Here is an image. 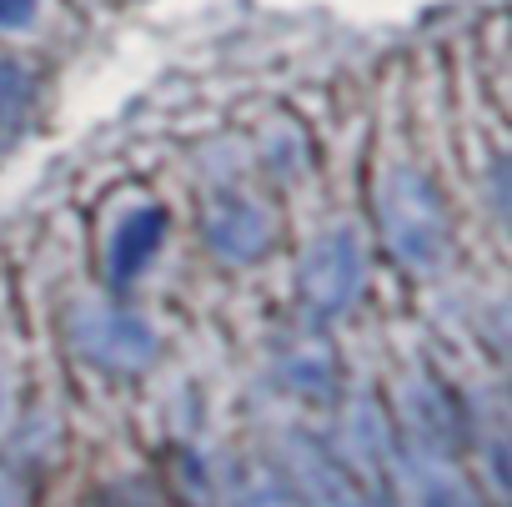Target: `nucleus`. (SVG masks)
I'll list each match as a JSON object with an SVG mask.
<instances>
[{"instance_id": "2", "label": "nucleus", "mask_w": 512, "mask_h": 507, "mask_svg": "<svg viewBox=\"0 0 512 507\" xmlns=\"http://www.w3.org/2000/svg\"><path fill=\"white\" fill-rule=\"evenodd\" d=\"M297 287H302V302H307L312 317H347L362 302V292H367V251H362V236L352 226L322 231L307 246V257H302Z\"/></svg>"}, {"instance_id": "6", "label": "nucleus", "mask_w": 512, "mask_h": 507, "mask_svg": "<svg viewBox=\"0 0 512 507\" xmlns=\"http://www.w3.org/2000/svg\"><path fill=\"white\" fill-rule=\"evenodd\" d=\"M161 236H166V216L161 206H136L131 216H121V226L111 231V251H106V267L116 282H136L151 257L161 251Z\"/></svg>"}, {"instance_id": "8", "label": "nucleus", "mask_w": 512, "mask_h": 507, "mask_svg": "<svg viewBox=\"0 0 512 507\" xmlns=\"http://www.w3.org/2000/svg\"><path fill=\"white\" fill-rule=\"evenodd\" d=\"M41 16V0H0V31H31Z\"/></svg>"}, {"instance_id": "3", "label": "nucleus", "mask_w": 512, "mask_h": 507, "mask_svg": "<svg viewBox=\"0 0 512 507\" xmlns=\"http://www.w3.org/2000/svg\"><path fill=\"white\" fill-rule=\"evenodd\" d=\"M66 332H71V347L91 367H101V372H141V367L156 362V332H151V322H141L126 307L81 302L71 312Z\"/></svg>"}, {"instance_id": "5", "label": "nucleus", "mask_w": 512, "mask_h": 507, "mask_svg": "<svg viewBox=\"0 0 512 507\" xmlns=\"http://www.w3.org/2000/svg\"><path fill=\"white\" fill-rule=\"evenodd\" d=\"M206 241L221 262H256L272 246V216L251 196H221L206 211Z\"/></svg>"}, {"instance_id": "9", "label": "nucleus", "mask_w": 512, "mask_h": 507, "mask_svg": "<svg viewBox=\"0 0 512 507\" xmlns=\"http://www.w3.org/2000/svg\"><path fill=\"white\" fill-rule=\"evenodd\" d=\"M11 412V382H6V367H0V422H6Z\"/></svg>"}, {"instance_id": "7", "label": "nucleus", "mask_w": 512, "mask_h": 507, "mask_svg": "<svg viewBox=\"0 0 512 507\" xmlns=\"http://www.w3.org/2000/svg\"><path fill=\"white\" fill-rule=\"evenodd\" d=\"M236 507H292V492L282 482V472L272 467H246L236 482Z\"/></svg>"}, {"instance_id": "4", "label": "nucleus", "mask_w": 512, "mask_h": 507, "mask_svg": "<svg viewBox=\"0 0 512 507\" xmlns=\"http://www.w3.org/2000/svg\"><path fill=\"white\" fill-rule=\"evenodd\" d=\"M282 482L292 492V507H367V497L347 477V467L317 442H292Z\"/></svg>"}, {"instance_id": "1", "label": "nucleus", "mask_w": 512, "mask_h": 507, "mask_svg": "<svg viewBox=\"0 0 512 507\" xmlns=\"http://www.w3.org/2000/svg\"><path fill=\"white\" fill-rule=\"evenodd\" d=\"M377 226L407 272H437L452 251V221L437 181L417 166H387L377 181Z\"/></svg>"}, {"instance_id": "10", "label": "nucleus", "mask_w": 512, "mask_h": 507, "mask_svg": "<svg viewBox=\"0 0 512 507\" xmlns=\"http://www.w3.org/2000/svg\"><path fill=\"white\" fill-rule=\"evenodd\" d=\"M0 507H21V497H16V487L0 477Z\"/></svg>"}]
</instances>
